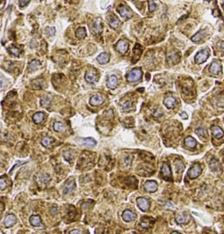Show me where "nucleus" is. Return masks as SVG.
Instances as JSON below:
<instances>
[{
	"mask_svg": "<svg viewBox=\"0 0 224 234\" xmlns=\"http://www.w3.org/2000/svg\"><path fill=\"white\" fill-rule=\"evenodd\" d=\"M92 30L95 33H99L100 32L102 31V26H101V23H100V20L98 19L96 22L94 23L93 26H92Z\"/></svg>",
	"mask_w": 224,
	"mask_h": 234,
	"instance_id": "29",
	"label": "nucleus"
},
{
	"mask_svg": "<svg viewBox=\"0 0 224 234\" xmlns=\"http://www.w3.org/2000/svg\"><path fill=\"white\" fill-rule=\"evenodd\" d=\"M45 118V114L43 112H36L33 117H32V119L33 121L36 123V124H40L41 123Z\"/></svg>",
	"mask_w": 224,
	"mask_h": 234,
	"instance_id": "19",
	"label": "nucleus"
},
{
	"mask_svg": "<svg viewBox=\"0 0 224 234\" xmlns=\"http://www.w3.org/2000/svg\"><path fill=\"white\" fill-rule=\"evenodd\" d=\"M50 103H51V99H49L48 96H45L41 100V105L44 106V107H47L48 105H50Z\"/></svg>",
	"mask_w": 224,
	"mask_h": 234,
	"instance_id": "37",
	"label": "nucleus"
},
{
	"mask_svg": "<svg viewBox=\"0 0 224 234\" xmlns=\"http://www.w3.org/2000/svg\"><path fill=\"white\" fill-rule=\"evenodd\" d=\"M30 0H20V7H25L26 4H28Z\"/></svg>",
	"mask_w": 224,
	"mask_h": 234,
	"instance_id": "42",
	"label": "nucleus"
},
{
	"mask_svg": "<svg viewBox=\"0 0 224 234\" xmlns=\"http://www.w3.org/2000/svg\"><path fill=\"white\" fill-rule=\"evenodd\" d=\"M110 60V54L107 53H102L97 57V62L100 64H106Z\"/></svg>",
	"mask_w": 224,
	"mask_h": 234,
	"instance_id": "17",
	"label": "nucleus"
},
{
	"mask_svg": "<svg viewBox=\"0 0 224 234\" xmlns=\"http://www.w3.org/2000/svg\"><path fill=\"white\" fill-rule=\"evenodd\" d=\"M171 234H180V233H177V232H173V233H172Z\"/></svg>",
	"mask_w": 224,
	"mask_h": 234,
	"instance_id": "48",
	"label": "nucleus"
},
{
	"mask_svg": "<svg viewBox=\"0 0 224 234\" xmlns=\"http://www.w3.org/2000/svg\"><path fill=\"white\" fill-rule=\"evenodd\" d=\"M8 51H9V53H10L11 54H12V55H15V56H18V55L20 54V53H21L20 49H18V48L16 47H9Z\"/></svg>",
	"mask_w": 224,
	"mask_h": 234,
	"instance_id": "33",
	"label": "nucleus"
},
{
	"mask_svg": "<svg viewBox=\"0 0 224 234\" xmlns=\"http://www.w3.org/2000/svg\"><path fill=\"white\" fill-rule=\"evenodd\" d=\"M161 171H162V174H164L165 177L169 178L171 176V169H170V167H169V165L167 163H164L163 164Z\"/></svg>",
	"mask_w": 224,
	"mask_h": 234,
	"instance_id": "20",
	"label": "nucleus"
},
{
	"mask_svg": "<svg viewBox=\"0 0 224 234\" xmlns=\"http://www.w3.org/2000/svg\"><path fill=\"white\" fill-rule=\"evenodd\" d=\"M208 56H209V53L207 49H203L201 52H199L197 54V55L195 56V62L198 64L203 63L208 60Z\"/></svg>",
	"mask_w": 224,
	"mask_h": 234,
	"instance_id": "2",
	"label": "nucleus"
},
{
	"mask_svg": "<svg viewBox=\"0 0 224 234\" xmlns=\"http://www.w3.org/2000/svg\"><path fill=\"white\" fill-rule=\"evenodd\" d=\"M180 116H182L184 119H187V114H186L185 112H182V113L180 114Z\"/></svg>",
	"mask_w": 224,
	"mask_h": 234,
	"instance_id": "47",
	"label": "nucleus"
},
{
	"mask_svg": "<svg viewBox=\"0 0 224 234\" xmlns=\"http://www.w3.org/2000/svg\"><path fill=\"white\" fill-rule=\"evenodd\" d=\"M50 211H51V213H52L53 215H55V214H57V213L59 212L58 210H57V208H52Z\"/></svg>",
	"mask_w": 224,
	"mask_h": 234,
	"instance_id": "43",
	"label": "nucleus"
},
{
	"mask_svg": "<svg viewBox=\"0 0 224 234\" xmlns=\"http://www.w3.org/2000/svg\"><path fill=\"white\" fill-rule=\"evenodd\" d=\"M75 35L78 39H84L86 37V29L84 27H80L75 32Z\"/></svg>",
	"mask_w": 224,
	"mask_h": 234,
	"instance_id": "27",
	"label": "nucleus"
},
{
	"mask_svg": "<svg viewBox=\"0 0 224 234\" xmlns=\"http://www.w3.org/2000/svg\"><path fill=\"white\" fill-rule=\"evenodd\" d=\"M85 79L89 83H93L96 80V76L93 73V72H87L86 76H85Z\"/></svg>",
	"mask_w": 224,
	"mask_h": 234,
	"instance_id": "25",
	"label": "nucleus"
},
{
	"mask_svg": "<svg viewBox=\"0 0 224 234\" xmlns=\"http://www.w3.org/2000/svg\"><path fill=\"white\" fill-rule=\"evenodd\" d=\"M222 66L218 62H214L211 63L210 67H209V71L210 73L214 74V75H218L221 71Z\"/></svg>",
	"mask_w": 224,
	"mask_h": 234,
	"instance_id": "10",
	"label": "nucleus"
},
{
	"mask_svg": "<svg viewBox=\"0 0 224 234\" xmlns=\"http://www.w3.org/2000/svg\"><path fill=\"white\" fill-rule=\"evenodd\" d=\"M175 167H176L177 172L180 173V172H182L184 170V167L185 166H184L183 162L180 160H175Z\"/></svg>",
	"mask_w": 224,
	"mask_h": 234,
	"instance_id": "32",
	"label": "nucleus"
},
{
	"mask_svg": "<svg viewBox=\"0 0 224 234\" xmlns=\"http://www.w3.org/2000/svg\"><path fill=\"white\" fill-rule=\"evenodd\" d=\"M196 141L193 138V137H187L185 139V145L187 146V147H190V148H194L195 146H196Z\"/></svg>",
	"mask_w": 224,
	"mask_h": 234,
	"instance_id": "23",
	"label": "nucleus"
},
{
	"mask_svg": "<svg viewBox=\"0 0 224 234\" xmlns=\"http://www.w3.org/2000/svg\"><path fill=\"white\" fill-rule=\"evenodd\" d=\"M4 223L5 227H8V228H9V227H12V226H13V225L15 224V223H16V218H15L14 215L10 214V215H8V216L5 217Z\"/></svg>",
	"mask_w": 224,
	"mask_h": 234,
	"instance_id": "11",
	"label": "nucleus"
},
{
	"mask_svg": "<svg viewBox=\"0 0 224 234\" xmlns=\"http://www.w3.org/2000/svg\"><path fill=\"white\" fill-rule=\"evenodd\" d=\"M128 48V43H127L126 41H124V40H119V41L116 43V49L119 53H121V54H125V53L127 52Z\"/></svg>",
	"mask_w": 224,
	"mask_h": 234,
	"instance_id": "7",
	"label": "nucleus"
},
{
	"mask_svg": "<svg viewBox=\"0 0 224 234\" xmlns=\"http://www.w3.org/2000/svg\"><path fill=\"white\" fill-rule=\"evenodd\" d=\"M45 32L48 34V36H53L55 34V28L54 27H51V26L47 27L46 30H45Z\"/></svg>",
	"mask_w": 224,
	"mask_h": 234,
	"instance_id": "38",
	"label": "nucleus"
},
{
	"mask_svg": "<svg viewBox=\"0 0 224 234\" xmlns=\"http://www.w3.org/2000/svg\"><path fill=\"white\" fill-rule=\"evenodd\" d=\"M103 102H104V98H103V96H101V95H95V96H93L90 98V101H89L90 104L93 105V106H98V105L102 104Z\"/></svg>",
	"mask_w": 224,
	"mask_h": 234,
	"instance_id": "9",
	"label": "nucleus"
},
{
	"mask_svg": "<svg viewBox=\"0 0 224 234\" xmlns=\"http://www.w3.org/2000/svg\"><path fill=\"white\" fill-rule=\"evenodd\" d=\"M122 218L125 222H130V221H132L133 219H135V215H134V213L132 211H130L129 210H125L123 212Z\"/></svg>",
	"mask_w": 224,
	"mask_h": 234,
	"instance_id": "15",
	"label": "nucleus"
},
{
	"mask_svg": "<svg viewBox=\"0 0 224 234\" xmlns=\"http://www.w3.org/2000/svg\"><path fill=\"white\" fill-rule=\"evenodd\" d=\"M29 222L32 226H35V227H39V226L41 225V219H40V217L38 216V215L31 216L30 219H29Z\"/></svg>",
	"mask_w": 224,
	"mask_h": 234,
	"instance_id": "13",
	"label": "nucleus"
},
{
	"mask_svg": "<svg viewBox=\"0 0 224 234\" xmlns=\"http://www.w3.org/2000/svg\"><path fill=\"white\" fill-rule=\"evenodd\" d=\"M195 132H196V134H197L198 136H200V137H201V138H206V137H207V132H206L205 129L202 128V127L197 128V129L195 130Z\"/></svg>",
	"mask_w": 224,
	"mask_h": 234,
	"instance_id": "31",
	"label": "nucleus"
},
{
	"mask_svg": "<svg viewBox=\"0 0 224 234\" xmlns=\"http://www.w3.org/2000/svg\"><path fill=\"white\" fill-rule=\"evenodd\" d=\"M40 181L43 182V183H48V182L50 181V176L47 174H42L40 176Z\"/></svg>",
	"mask_w": 224,
	"mask_h": 234,
	"instance_id": "36",
	"label": "nucleus"
},
{
	"mask_svg": "<svg viewBox=\"0 0 224 234\" xmlns=\"http://www.w3.org/2000/svg\"><path fill=\"white\" fill-rule=\"evenodd\" d=\"M201 174V168L199 164H196L194 165L193 168H191L188 172H187V174L188 176L191 178V179H195L197 178L200 174Z\"/></svg>",
	"mask_w": 224,
	"mask_h": 234,
	"instance_id": "3",
	"label": "nucleus"
},
{
	"mask_svg": "<svg viewBox=\"0 0 224 234\" xmlns=\"http://www.w3.org/2000/svg\"><path fill=\"white\" fill-rule=\"evenodd\" d=\"M137 203H138V206L139 207V209H141V210H143V211H146L150 207V203L148 202V200L144 198V197H138L137 199Z\"/></svg>",
	"mask_w": 224,
	"mask_h": 234,
	"instance_id": "6",
	"label": "nucleus"
},
{
	"mask_svg": "<svg viewBox=\"0 0 224 234\" xmlns=\"http://www.w3.org/2000/svg\"><path fill=\"white\" fill-rule=\"evenodd\" d=\"M210 169L213 172H215L217 174H220L222 172V166L221 164L219 163V161L216 160V159H212L210 160Z\"/></svg>",
	"mask_w": 224,
	"mask_h": 234,
	"instance_id": "5",
	"label": "nucleus"
},
{
	"mask_svg": "<svg viewBox=\"0 0 224 234\" xmlns=\"http://www.w3.org/2000/svg\"><path fill=\"white\" fill-rule=\"evenodd\" d=\"M69 234H81V233L79 230H73L69 233Z\"/></svg>",
	"mask_w": 224,
	"mask_h": 234,
	"instance_id": "46",
	"label": "nucleus"
},
{
	"mask_svg": "<svg viewBox=\"0 0 224 234\" xmlns=\"http://www.w3.org/2000/svg\"><path fill=\"white\" fill-rule=\"evenodd\" d=\"M40 66V62L38 60H33L31 63H29V70L30 71H34L36 70Z\"/></svg>",
	"mask_w": 224,
	"mask_h": 234,
	"instance_id": "28",
	"label": "nucleus"
},
{
	"mask_svg": "<svg viewBox=\"0 0 224 234\" xmlns=\"http://www.w3.org/2000/svg\"><path fill=\"white\" fill-rule=\"evenodd\" d=\"M219 47H220V49L222 50V51H223L224 52V41H221V42H219Z\"/></svg>",
	"mask_w": 224,
	"mask_h": 234,
	"instance_id": "45",
	"label": "nucleus"
},
{
	"mask_svg": "<svg viewBox=\"0 0 224 234\" xmlns=\"http://www.w3.org/2000/svg\"><path fill=\"white\" fill-rule=\"evenodd\" d=\"M123 107H124V109L125 110H129V108L130 107V103H129V102L128 103H125Z\"/></svg>",
	"mask_w": 224,
	"mask_h": 234,
	"instance_id": "44",
	"label": "nucleus"
},
{
	"mask_svg": "<svg viewBox=\"0 0 224 234\" xmlns=\"http://www.w3.org/2000/svg\"><path fill=\"white\" fill-rule=\"evenodd\" d=\"M189 219V217L187 214H183V215H178L176 217V222L178 224H185L186 222H187Z\"/></svg>",
	"mask_w": 224,
	"mask_h": 234,
	"instance_id": "26",
	"label": "nucleus"
},
{
	"mask_svg": "<svg viewBox=\"0 0 224 234\" xmlns=\"http://www.w3.org/2000/svg\"><path fill=\"white\" fill-rule=\"evenodd\" d=\"M142 77V71L139 68H134L132 69L129 75L127 76V81L128 82H136L138 81Z\"/></svg>",
	"mask_w": 224,
	"mask_h": 234,
	"instance_id": "1",
	"label": "nucleus"
},
{
	"mask_svg": "<svg viewBox=\"0 0 224 234\" xmlns=\"http://www.w3.org/2000/svg\"><path fill=\"white\" fill-rule=\"evenodd\" d=\"M164 104L167 109H173L176 104V100L173 96H167L164 100Z\"/></svg>",
	"mask_w": 224,
	"mask_h": 234,
	"instance_id": "12",
	"label": "nucleus"
},
{
	"mask_svg": "<svg viewBox=\"0 0 224 234\" xmlns=\"http://www.w3.org/2000/svg\"><path fill=\"white\" fill-rule=\"evenodd\" d=\"M53 138H51V137H46V138H44V139L42 140L41 143H42V145H43L44 146H49L53 143Z\"/></svg>",
	"mask_w": 224,
	"mask_h": 234,
	"instance_id": "35",
	"label": "nucleus"
},
{
	"mask_svg": "<svg viewBox=\"0 0 224 234\" xmlns=\"http://www.w3.org/2000/svg\"><path fill=\"white\" fill-rule=\"evenodd\" d=\"M156 4L152 1V0H151V1H149V10H150V12H153V11H155L156 10Z\"/></svg>",
	"mask_w": 224,
	"mask_h": 234,
	"instance_id": "40",
	"label": "nucleus"
},
{
	"mask_svg": "<svg viewBox=\"0 0 224 234\" xmlns=\"http://www.w3.org/2000/svg\"><path fill=\"white\" fill-rule=\"evenodd\" d=\"M211 130H212V132H213V134L215 138L219 139V138H222L224 136L223 130L219 126H213L211 128Z\"/></svg>",
	"mask_w": 224,
	"mask_h": 234,
	"instance_id": "14",
	"label": "nucleus"
},
{
	"mask_svg": "<svg viewBox=\"0 0 224 234\" xmlns=\"http://www.w3.org/2000/svg\"><path fill=\"white\" fill-rule=\"evenodd\" d=\"M53 129L55 132H64L66 130V126L63 123L61 122H55L54 125H53Z\"/></svg>",
	"mask_w": 224,
	"mask_h": 234,
	"instance_id": "24",
	"label": "nucleus"
},
{
	"mask_svg": "<svg viewBox=\"0 0 224 234\" xmlns=\"http://www.w3.org/2000/svg\"><path fill=\"white\" fill-rule=\"evenodd\" d=\"M109 23H110V25H111V26H112L113 28H117L118 27V26H119V20L117 19V18H116V17H112L109 20Z\"/></svg>",
	"mask_w": 224,
	"mask_h": 234,
	"instance_id": "30",
	"label": "nucleus"
},
{
	"mask_svg": "<svg viewBox=\"0 0 224 234\" xmlns=\"http://www.w3.org/2000/svg\"><path fill=\"white\" fill-rule=\"evenodd\" d=\"M116 10H117V12L119 13V14L122 16L123 18H130L132 17V13L129 10L126 6H124V5H121V6H119Z\"/></svg>",
	"mask_w": 224,
	"mask_h": 234,
	"instance_id": "4",
	"label": "nucleus"
},
{
	"mask_svg": "<svg viewBox=\"0 0 224 234\" xmlns=\"http://www.w3.org/2000/svg\"><path fill=\"white\" fill-rule=\"evenodd\" d=\"M75 187V181H73V180H72V181H69V182H67L65 184L63 193H64L65 195H67V194H69L70 192H72V191L74 190Z\"/></svg>",
	"mask_w": 224,
	"mask_h": 234,
	"instance_id": "16",
	"label": "nucleus"
},
{
	"mask_svg": "<svg viewBox=\"0 0 224 234\" xmlns=\"http://www.w3.org/2000/svg\"><path fill=\"white\" fill-rule=\"evenodd\" d=\"M7 186V182L4 179H0V189H4Z\"/></svg>",
	"mask_w": 224,
	"mask_h": 234,
	"instance_id": "41",
	"label": "nucleus"
},
{
	"mask_svg": "<svg viewBox=\"0 0 224 234\" xmlns=\"http://www.w3.org/2000/svg\"><path fill=\"white\" fill-rule=\"evenodd\" d=\"M81 144L84 145V146H95L96 144V141L92 139V138H86V139H82L80 141Z\"/></svg>",
	"mask_w": 224,
	"mask_h": 234,
	"instance_id": "22",
	"label": "nucleus"
},
{
	"mask_svg": "<svg viewBox=\"0 0 224 234\" xmlns=\"http://www.w3.org/2000/svg\"><path fill=\"white\" fill-rule=\"evenodd\" d=\"M140 225L144 228H149L151 226V219L149 218H144L140 223Z\"/></svg>",
	"mask_w": 224,
	"mask_h": 234,
	"instance_id": "34",
	"label": "nucleus"
},
{
	"mask_svg": "<svg viewBox=\"0 0 224 234\" xmlns=\"http://www.w3.org/2000/svg\"><path fill=\"white\" fill-rule=\"evenodd\" d=\"M144 189L148 192H155L158 189V183L154 181H147L144 185Z\"/></svg>",
	"mask_w": 224,
	"mask_h": 234,
	"instance_id": "8",
	"label": "nucleus"
},
{
	"mask_svg": "<svg viewBox=\"0 0 224 234\" xmlns=\"http://www.w3.org/2000/svg\"><path fill=\"white\" fill-rule=\"evenodd\" d=\"M33 82H34V83H33V87H34V88H37V89L41 88L42 85H43V80H41V79L35 80Z\"/></svg>",
	"mask_w": 224,
	"mask_h": 234,
	"instance_id": "39",
	"label": "nucleus"
},
{
	"mask_svg": "<svg viewBox=\"0 0 224 234\" xmlns=\"http://www.w3.org/2000/svg\"><path fill=\"white\" fill-rule=\"evenodd\" d=\"M223 9H224V4H223Z\"/></svg>",
	"mask_w": 224,
	"mask_h": 234,
	"instance_id": "49",
	"label": "nucleus"
},
{
	"mask_svg": "<svg viewBox=\"0 0 224 234\" xmlns=\"http://www.w3.org/2000/svg\"><path fill=\"white\" fill-rule=\"evenodd\" d=\"M205 36V31L201 30V31L198 32L197 33H195L192 37V40L193 42H198L200 40H201Z\"/></svg>",
	"mask_w": 224,
	"mask_h": 234,
	"instance_id": "21",
	"label": "nucleus"
},
{
	"mask_svg": "<svg viewBox=\"0 0 224 234\" xmlns=\"http://www.w3.org/2000/svg\"><path fill=\"white\" fill-rule=\"evenodd\" d=\"M223 155H224V150H223Z\"/></svg>",
	"mask_w": 224,
	"mask_h": 234,
	"instance_id": "50",
	"label": "nucleus"
},
{
	"mask_svg": "<svg viewBox=\"0 0 224 234\" xmlns=\"http://www.w3.org/2000/svg\"><path fill=\"white\" fill-rule=\"evenodd\" d=\"M107 85L109 88H111L112 90L116 89L117 86V78L116 77V76H111L108 81H107Z\"/></svg>",
	"mask_w": 224,
	"mask_h": 234,
	"instance_id": "18",
	"label": "nucleus"
}]
</instances>
